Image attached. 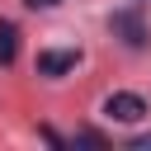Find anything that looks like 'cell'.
Segmentation results:
<instances>
[{"mask_svg":"<svg viewBox=\"0 0 151 151\" xmlns=\"http://www.w3.org/2000/svg\"><path fill=\"white\" fill-rule=\"evenodd\" d=\"M80 66V52H38V71L42 76H66Z\"/></svg>","mask_w":151,"mask_h":151,"instance_id":"3","label":"cell"},{"mask_svg":"<svg viewBox=\"0 0 151 151\" xmlns=\"http://www.w3.org/2000/svg\"><path fill=\"white\" fill-rule=\"evenodd\" d=\"M24 5H33V9H47V5H57V0H24Z\"/></svg>","mask_w":151,"mask_h":151,"instance_id":"6","label":"cell"},{"mask_svg":"<svg viewBox=\"0 0 151 151\" xmlns=\"http://www.w3.org/2000/svg\"><path fill=\"white\" fill-rule=\"evenodd\" d=\"M104 113H109L113 123H137V118H146V104H142V94L118 90V94H109V99H104Z\"/></svg>","mask_w":151,"mask_h":151,"instance_id":"1","label":"cell"},{"mask_svg":"<svg viewBox=\"0 0 151 151\" xmlns=\"http://www.w3.org/2000/svg\"><path fill=\"white\" fill-rule=\"evenodd\" d=\"M113 33H118L127 47H146V24H142L137 9H118V14H113Z\"/></svg>","mask_w":151,"mask_h":151,"instance_id":"2","label":"cell"},{"mask_svg":"<svg viewBox=\"0 0 151 151\" xmlns=\"http://www.w3.org/2000/svg\"><path fill=\"white\" fill-rule=\"evenodd\" d=\"M132 151H151V137H137V142H132Z\"/></svg>","mask_w":151,"mask_h":151,"instance_id":"5","label":"cell"},{"mask_svg":"<svg viewBox=\"0 0 151 151\" xmlns=\"http://www.w3.org/2000/svg\"><path fill=\"white\" fill-rule=\"evenodd\" d=\"M14 52H19V28H14L9 19H0V61L9 66V61H14Z\"/></svg>","mask_w":151,"mask_h":151,"instance_id":"4","label":"cell"}]
</instances>
